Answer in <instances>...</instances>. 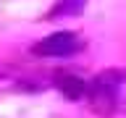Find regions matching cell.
Returning a JSON list of instances; mask_svg holds the SVG:
<instances>
[{
  "label": "cell",
  "instance_id": "cell-3",
  "mask_svg": "<svg viewBox=\"0 0 126 118\" xmlns=\"http://www.w3.org/2000/svg\"><path fill=\"white\" fill-rule=\"evenodd\" d=\"M55 87H58V92H61L63 97H68V100H81L87 94V81L74 76V74H58V76H55Z\"/></svg>",
  "mask_w": 126,
  "mask_h": 118
},
{
  "label": "cell",
  "instance_id": "cell-2",
  "mask_svg": "<svg viewBox=\"0 0 126 118\" xmlns=\"http://www.w3.org/2000/svg\"><path fill=\"white\" fill-rule=\"evenodd\" d=\"M79 39L74 31H55V34H50V37H45L42 42H37V45L32 47V53L34 55H71L79 50Z\"/></svg>",
  "mask_w": 126,
  "mask_h": 118
},
{
  "label": "cell",
  "instance_id": "cell-4",
  "mask_svg": "<svg viewBox=\"0 0 126 118\" xmlns=\"http://www.w3.org/2000/svg\"><path fill=\"white\" fill-rule=\"evenodd\" d=\"M87 0H61V3H55L53 11L47 13V18H61V16H79L84 11Z\"/></svg>",
  "mask_w": 126,
  "mask_h": 118
},
{
  "label": "cell",
  "instance_id": "cell-1",
  "mask_svg": "<svg viewBox=\"0 0 126 118\" xmlns=\"http://www.w3.org/2000/svg\"><path fill=\"white\" fill-rule=\"evenodd\" d=\"M126 81V71L118 68H108L97 74L92 81H87V100H89V108L97 113V116H113L118 105V89L124 87Z\"/></svg>",
  "mask_w": 126,
  "mask_h": 118
}]
</instances>
